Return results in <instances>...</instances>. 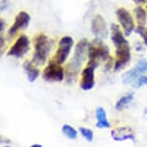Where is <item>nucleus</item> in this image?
Wrapping results in <instances>:
<instances>
[{
  "instance_id": "5",
  "label": "nucleus",
  "mask_w": 147,
  "mask_h": 147,
  "mask_svg": "<svg viewBox=\"0 0 147 147\" xmlns=\"http://www.w3.org/2000/svg\"><path fill=\"white\" fill-rule=\"evenodd\" d=\"M41 77L45 82L62 83L65 80V68L63 65H60L56 61L50 59L44 65Z\"/></svg>"
},
{
  "instance_id": "10",
  "label": "nucleus",
  "mask_w": 147,
  "mask_h": 147,
  "mask_svg": "<svg viewBox=\"0 0 147 147\" xmlns=\"http://www.w3.org/2000/svg\"><path fill=\"white\" fill-rule=\"evenodd\" d=\"M90 31L94 38H106L109 37L110 26L108 25L106 19L100 13H95L90 20Z\"/></svg>"
},
{
  "instance_id": "21",
  "label": "nucleus",
  "mask_w": 147,
  "mask_h": 147,
  "mask_svg": "<svg viewBox=\"0 0 147 147\" xmlns=\"http://www.w3.org/2000/svg\"><path fill=\"white\" fill-rule=\"evenodd\" d=\"M135 34H137L140 37V40L147 47V25H137Z\"/></svg>"
},
{
  "instance_id": "18",
  "label": "nucleus",
  "mask_w": 147,
  "mask_h": 147,
  "mask_svg": "<svg viewBox=\"0 0 147 147\" xmlns=\"http://www.w3.org/2000/svg\"><path fill=\"white\" fill-rule=\"evenodd\" d=\"M141 75V73L138 71V69L134 65L128 70H126L121 75V82L124 86H131L132 83L135 81L136 78Z\"/></svg>"
},
{
  "instance_id": "22",
  "label": "nucleus",
  "mask_w": 147,
  "mask_h": 147,
  "mask_svg": "<svg viewBox=\"0 0 147 147\" xmlns=\"http://www.w3.org/2000/svg\"><path fill=\"white\" fill-rule=\"evenodd\" d=\"M145 86H147V74H141L136 78L130 87L135 88V90H138V88L145 87Z\"/></svg>"
},
{
  "instance_id": "28",
  "label": "nucleus",
  "mask_w": 147,
  "mask_h": 147,
  "mask_svg": "<svg viewBox=\"0 0 147 147\" xmlns=\"http://www.w3.org/2000/svg\"><path fill=\"white\" fill-rule=\"evenodd\" d=\"M135 5H144L145 0H132Z\"/></svg>"
},
{
  "instance_id": "20",
  "label": "nucleus",
  "mask_w": 147,
  "mask_h": 147,
  "mask_svg": "<svg viewBox=\"0 0 147 147\" xmlns=\"http://www.w3.org/2000/svg\"><path fill=\"white\" fill-rule=\"evenodd\" d=\"M79 135H81L84 140L88 142H92L94 140V133L91 129L87 127H79Z\"/></svg>"
},
{
  "instance_id": "25",
  "label": "nucleus",
  "mask_w": 147,
  "mask_h": 147,
  "mask_svg": "<svg viewBox=\"0 0 147 147\" xmlns=\"http://www.w3.org/2000/svg\"><path fill=\"white\" fill-rule=\"evenodd\" d=\"M11 142H12V140H11L10 138H8L5 137V136L0 134V145H1V144H5V145H6V144H10Z\"/></svg>"
},
{
  "instance_id": "6",
  "label": "nucleus",
  "mask_w": 147,
  "mask_h": 147,
  "mask_svg": "<svg viewBox=\"0 0 147 147\" xmlns=\"http://www.w3.org/2000/svg\"><path fill=\"white\" fill-rule=\"evenodd\" d=\"M115 18L117 20V24L120 26L127 38L134 34L137 23L132 12H130L125 7H118L115 10Z\"/></svg>"
},
{
  "instance_id": "3",
  "label": "nucleus",
  "mask_w": 147,
  "mask_h": 147,
  "mask_svg": "<svg viewBox=\"0 0 147 147\" xmlns=\"http://www.w3.org/2000/svg\"><path fill=\"white\" fill-rule=\"evenodd\" d=\"M111 56V49L104 40L94 38L93 40H90L88 49V65H91L98 68Z\"/></svg>"
},
{
  "instance_id": "26",
  "label": "nucleus",
  "mask_w": 147,
  "mask_h": 147,
  "mask_svg": "<svg viewBox=\"0 0 147 147\" xmlns=\"http://www.w3.org/2000/svg\"><path fill=\"white\" fill-rule=\"evenodd\" d=\"M4 46H5V38L2 35H0V52L4 49Z\"/></svg>"
},
{
  "instance_id": "16",
  "label": "nucleus",
  "mask_w": 147,
  "mask_h": 147,
  "mask_svg": "<svg viewBox=\"0 0 147 147\" xmlns=\"http://www.w3.org/2000/svg\"><path fill=\"white\" fill-rule=\"evenodd\" d=\"M134 100H135L134 91H127L126 93L121 95L117 100H116L115 104V110L116 112H122V111L127 109Z\"/></svg>"
},
{
  "instance_id": "23",
  "label": "nucleus",
  "mask_w": 147,
  "mask_h": 147,
  "mask_svg": "<svg viewBox=\"0 0 147 147\" xmlns=\"http://www.w3.org/2000/svg\"><path fill=\"white\" fill-rule=\"evenodd\" d=\"M135 66L138 69L141 74H147V59L146 58H140Z\"/></svg>"
},
{
  "instance_id": "15",
  "label": "nucleus",
  "mask_w": 147,
  "mask_h": 147,
  "mask_svg": "<svg viewBox=\"0 0 147 147\" xmlns=\"http://www.w3.org/2000/svg\"><path fill=\"white\" fill-rule=\"evenodd\" d=\"M22 67H23V70L26 74L27 80L30 83H34L41 74L40 67L36 65L31 60H26L22 65Z\"/></svg>"
},
{
  "instance_id": "8",
  "label": "nucleus",
  "mask_w": 147,
  "mask_h": 147,
  "mask_svg": "<svg viewBox=\"0 0 147 147\" xmlns=\"http://www.w3.org/2000/svg\"><path fill=\"white\" fill-rule=\"evenodd\" d=\"M30 50H31V40L26 35L21 34L16 38L15 42L10 47L7 52V56L20 59L28 54Z\"/></svg>"
},
{
  "instance_id": "29",
  "label": "nucleus",
  "mask_w": 147,
  "mask_h": 147,
  "mask_svg": "<svg viewBox=\"0 0 147 147\" xmlns=\"http://www.w3.org/2000/svg\"><path fill=\"white\" fill-rule=\"evenodd\" d=\"M29 147H42V145L40 143H35V144H32V145H30Z\"/></svg>"
},
{
  "instance_id": "27",
  "label": "nucleus",
  "mask_w": 147,
  "mask_h": 147,
  "mask_svg": "<svg viewBox=\"0 0 147 147\" xmlns=\"http://www.w3.org/2000/svg\"><path fill=\"white\" fill-rule=\"evenodd\" d=\"M6 27V21L3 18H0V33H1Z\"/></svg>"
},
{
  "instance_id": "31",
  "label": "nucleus",
  "mask_w": 147,
  "mask_h": 147,
  "mask_svg": "<svg viewBox=\"0 0 147 147\" xmlns=\"http://www.w3.org/2000/svg\"><path fill=\"white\" fill-rule=\"evenodd\" d=\"M144 7H145L146 10H147V0H145V3H144Z\"/></svg>"
},
{
  "instance_id": "1",
  "label": "nucleus",
  "mask_w": 147,
  "mask_h": 147,
  "mask_svg": "<svg viewBox=\"0 0 147 147\" xmlns=\"http://www.w3.org/2000/svg\"><path fill=\"white\" fill-rule=\"evenodd\" d=\"M90 40L87 38H82L74 46L72 55L66 63L65 82L71 85L79 78L83 67L88 62V49Z\"/></svg>"
},
{
  "instance_id": "14",
  "label": "nucleus",
  "mask_w": 147,
  "mask_h": 147,
  "mask_svg": "<svg viewBox=\"0 0 147 147\" xmlns=\"http://www.w3.org/2000/svg\"><path fill=\"white\" fill-rule=\"evenodd\" d=\"M94 115H95V119H96V123H95V127L97 129H111L112 127V124L109 120V117H108V113L107 111L104 107L102 106H98L95 109V112H94Z\"/></svg>"
},
{
  "instance_id": "12",
  "label": "nucleus",
  "mask_w": 147,
  "mask_h": 147,
  "mask_svg": "<svg viewBox=\"0 0 147 147\" xmlns=\"http://www.w3.org/2000/svg\"><path fill=\"white\" fill-rule=\"evenodd\" d=\"M111 137L115 141H118V142L131 140L135 143L137 140V135H136L135 130L128 125L118 126L112 129L111 130Z\"/></svg>"
},
{
  "instance_id": "4",
  "label": "nucleus",
  "mask_w": 147,
  "mask_h": 147,
  "mask_svg": "<svg viewBox=\"0 0 147 147\" xmlns=\"http://www.w3.org/2000/svg\"><path fill=\"white\" fill-rule=\"evenodd\" d=\"M75 43V40L71 36L65 35L61 37L57 42V47L52 59L56 61L58 63L63 65L72 55Z\"/></svg>"
},
{
  "instance_id": "2",
  "label": "nucleus",
  "mask_w": 147,
  "mask_h": 147,
  "mask_svg": "<svg viewBox=\"0 0 147 147\" xmlns=\"http://www.w3.org/2000/svg\"><path fill=\"white\" fill-rule=\"evenodd\" d=\"M33 55L31 61L36 65H45L55 48V40L44 33H38L33 38Z\"/></svg>"
},
{
  "instance_id": "7",
  "label": "nucleus",
  "mask_w": 147,
  "mask_h": 147,
  "mask_svg": "<svg viewBox=\"0 0 147 147\" xmlns=\"http://www.w3.org/2000/svg\"><path fill=\"white\" fill-rule=\"evenodd\" d=\"M115 65H113V72L118 73L124 70L130 65L132 61V47L131 44H125L117 48H115L113 52Z\"/></svg>"
},
{
  "instance_id": "17",
  "label": "nucleus",
  "mask_w": 147,
  "mask_h": 147,
  "mask_svg": "<svg viewBox=\"0 0 147 147\" xmlns=\"http://www.w3.org/2000/svg\"><path fill=\"white\" fill-rule=\"evenodd\" d=\"M132 13L137 25H147V10L144 5H136Z\"/></svg>"
},
{
  "instance_id": "9",
  "label": "nucleus",
  "mask_w": 147,
  "mask_h": 147,
  "mask_svg": "<svg viewBox=\"0 0 147 147\" xmlns=\"http://www.w3.org/2000/svg\"><path fill=\"white\" fill-rule=\"evenodd\" d=\"M96 67L91 65H88L83 67L79 76V87L82 90L90 91L93 90L96 85Z\"/></svg>"
},
{
  "instance_id": "30",
  "label": "nucleus",
  "mask_w": 147,
  "mask_h": 147,
  "mask_svg": "<svg viewBox=\"0 0 147 147\" xmlns=\"http://www.w3.org/2000/svg\"><path fill=\"white\" fill-rule=\"evenodd\" d=\"M143 115L147 116V106L143 109Z\"/></svg>"
},
{
  "instance_id": "24",
  "label": "nucleus",
  "mask_w": 147,
  "mask_h": 147,
  "mask_svg": "<svg viewBox=\"0 0 147 147\" xmlns=\"http://www.w3.org/2000/svg\"><path fill=\"white\" fill-rule=\"evenodd\" d=\"M145 45L143 44V42L141 40H138L137 42H135V45H134V48H135V51L138 52V53H142L145 49Z\"/></svg>"
},
{
  "instance_id": "32",
  "label": "nucleus",
  "mask_w": 147,
  "mask_h": 147,
  "mask_svg": "<svg viewBox=\"0 0 147 147\" xmlns=\"http://www.w3.org/2000/svg\"><path fill=\"white\" fill-rule=\"evenodd\" d=\"M4 147H13V146H11V145H9V144H6V145H5Z\"/></svg>"
},
{
  "instance_id": "19",
  "label": "nucleus",
  "mask_w": 147,
  "mask_h": 147,
  "mask_svg": "<svg viewBox=\"0 0 147 147\" xmlns=\"http://www.w3.org/2000/svg\"><path fill=\"white\" fill-rule=\"evenodd\" d=\"M62 134L68 138V140H77L79 136V131L77 130L76 128H74L73 126L70 125L68 123H65L62 125Z\"/></svg>"
},
{
  "instance_id": "11",
  "label": "nucleus",
  "mask_w": 147,
  "mask_h": 147,
  "mask_svg": "<svg viewBox=\"0 0 147 147\" xmlns=\"http://www.w3.org/2000/svg\"><path fill=\"white\" fill-rule=\"evenodd\" d=\"M31 22V16L26 11H20L18 15L15 16L13 23L10 26L8 30V36L9 37H15L18 32L23 31L30 25Z\"/></svg>"
},
{
  "instance_id": "13",
  "label": "nucleus",
  "mask_w": 147,
  "mask_h": 147,
  "mask_svg": "<svg viewBox=\"0 0 147 147\" xmlns=\"http://www.w3.org/2000/svg\"><path fill=\"white\" fill-rule=\"evenodd\" d=\"M109 37L115 48H117V47H120L122 45H125V44L130 43L128 40V38L126 37L124 32L122 31L120 26H119L117 23H115V22H113L110 25Z\"/></svg>"
}]
</instances>
